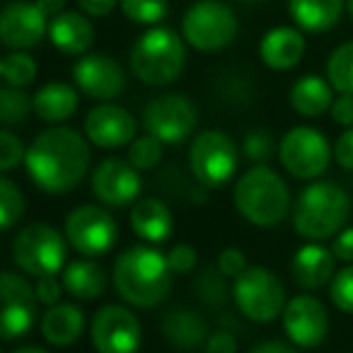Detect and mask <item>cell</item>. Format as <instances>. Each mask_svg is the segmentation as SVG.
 <instances>
[{
	"instance_id": "obj_11",
	"label": "cell",
	"mask_w": 353,
	"mask_h": 353,
	"mask_svg": "<svg viewBox=\"0 0 353 353\" xmlns=\"http://www.w3.org/2000/svg\"><path fill=\"white\" fill-rule=\"evenodd\" d=\"M329 143L324 133L312 126H295L281 138L279 160L295 179H317L329 167Z\"/></svg>"
},
{
	"instance_id": "obj_47",
	"label": "cell",
	"mask_w": 353,
	"mask_h": 353,
	"mask_svg": "<svg viewBox=\"0 0 353 353\" xmlns=\"http://www.w3.org/2000/svg\"><path fill=\"white\" fill-rule=\"evenodd\" d=\"M78 8L90 17H107L117 8V0H78Z\"/></svg>"
},
{
	"instance_id": "obj_42",
	"label": "cell",
	"mask_w": 353,
	"mask_h": 353,
	"mask_svg": "<svg viewBox=\"0 0 353 353\" xmlns=\"http://www.w3.org/2000/svg\"><path fill=\"white\" fill-rule=\"evenodd\" d=\"M37 288V298H39L41 305H46V307H51V305L61 303V295H63V281L56 279V274L51 276H41V279H37L34 283Z\"/></svg>"
},
{
	"instance_id": "obj_38",
	"label": "cell",
	"mask_w": 353,
	"mask_h": 353,
	"mask_svg": "<svg viewBox=\"0 0 353 353\" xmlns=\"http://www.w3.org/2000/svg\"><path fill=\"white\" fill-rule=\"evenodd\" d=\"M27 152L22 148V141L10 131V128H3L0 133V170L12 172L15 167H20V162H25Z\"/></svg>"
},
{
	"instance_id": "obj_15",
	"label": "cell",
	"mask_w": 353,
	"mask_h": 353,
	"mask_svg": "<svg viewBox=\"0 0 353 353\" xmlns=\"http://www.w3.org/2000/svg\"><path fill=\"white\" fill-rule=\"evenodd\" d=\"M143 189L141 170L123 157H107L92 172V194L112 208H126L138 199Z\"/></svg>"
},
{
	"instance_id": "obj_39",
	"label": "cell",
	"mask_w": 353,
	"mask_h": 353,
	"mask_svg": "<svg viewBox=\"0 0 353 353\" xmlns=\"http://www.w3.org/2000/svg\"><path fill=\"white\" fill-rule=\"evenodd\" d=\"M196 293H199V298L208 305L223 303V300H225V283H223L221 271H203L196 283Z\"/></svg>"
},
{
	"instance_id": "obj_46",
	"label": "cell",
	"mask_w": 353,
	"mask_h": 353,
	"mask_svg": "<svg viewBox=\"0 0 353 353\" xmlns=\"http://www.w3.org/2000/svg\"><path fill=\"white\" fill-rule=\"evenodd\" d=\"M203 348H206V353H237V341L232 334L216 332L208 336V341Z\"/></svg>"
},
{
	"instance_id": "obj_31",
	"label": "cell",
	"mask_w": 353,
	"mask_h": 353,
	"mask_svg": "<svg viewBox=\"0 0 353 353\" xmlns=\"http://www.w3.org/2000/svg\"><path fill=\"white\" fill-rule=\"evenodd\" d=\"M0 75L10 88H27L37 78V61L25 51H10L0 61Z\"/></svg>"
},
{
	"instance_id": "obj_3",
	"label": "cell",
	"mask_w": 353,
	"mask_h": 353,
	"mask_svg": "<svg viewBox=\"0 0 353 353\" xmlns=\"http://www.w3.org/2000/svg\"><path fill=\"white\" fill-rule=\"evenodd\" d=\"M232 199L240 216L256 228L281 225L290 211L288 184L269 165H252L237 179Z\"/></svg>"
},
{
	"instance_id": "obj_1",
	"label": "cell",
	"mask_w": 353,
	"mask_h": 353,
	"mask_svg": "<svg viewBox=\"0 0 353 353\" xmlns=\"http://www.w3.org/2000/svg\"><path fill=\"white\" fill-rule=\"evenodd\" d=\"M88 143L68 126L41 131L27 148L25 167L30 179L46 194L73 192L90 170Z\"/></svg>"
},
{
	"instance_id": "obj_34",
	"label": "cell",
	"mask_w": 353,
	"mask_h": 353,
	"mask_svg": "<svg viewBox=\"0 0 353 353\" xmlns=\"http://www.w3.org/2000/svg\"><path fill=\"white\" fill-rule=\"evenodd\" d=\"M123 15L136 25H152L167 17V0H119Z\"/></svg>"
},
{
	"instance_id": "obj_5",
	"label": "cell",
	"mask_w": 353,
	"mask_h": 353,
	"mask_svg": "<svg viewBox=\"0 0 353 353\" xmlns=\"http://www.w3.org/2000/svg\"><path fill=\"white\" fill-rule=\"evenodd\" d=\"M187 63V49L179 34L167 27H150L131 46L128 65L131 73L150 88H165L174 83Z\"/></svg>"
},
{
	"instance_id": "obj_19",
	"label": "cell",
	"mask_w": 353,
	"mask_h": 353,
	"mask_svg": "<svg viewBox=\"0 0 353 353\" xmlns=\"http://www.w3.org/2000/svg\"><path fill=\"white\" fill-rule=\"evenodd\" d=\"M73 80L92 99H114L126 88L123 68L107 54H88L73 65Z\"/></svg>"
},
{
	"instance_id": "obj_40",
	"label": "cell",
	"mask_w": 353,
	"mask_h": 353,
	"mask_svg": "<svg viewBox=\"0 0 353 353\" xmlns=\"http://www.w3.org/2000/svg\"><path fill=\"white\" fill-rule=\"evenodd\" d=\"M247 269H250V266H247L245 252L237 250V247H225V250L218 254V271H221L225 279H240Z\"/></svg>"
},
{
	"instance_id": "obj_23",
	"label": "cell",
	"mask_w": 353,
	"mask_h": 353,
	"mask_svg": "<svg viewBox=\"0 0 353 353\" xmlns=\"http://www.w3.org/2000/svg\"><path fill=\"white\" fill-rule=\"evenodd\" d=\"M41 336L51 346H73L85 329V312L75 303H56L41 314Z\"/></svg>"
},
{
	"instance_id": "obj_44",
	"label": "cell",
	"mask_w": 353,
	"mask_h": 353,
	"mask_svg": "<svg viewBox=\"0 0 353 353\" xmlns=\"http://www.w3.org/2000/svg\"><path fill=\"white\" fill-rule=\"evenodd\" d=\"M332 119L343 128L353 126V94H339L332 104Z\"/></svg>"
},
{
	"instance_id": "obj_6",
	"label": "cell",
	"mask_w": 353,
	"mask_h": 353,
	"mask_svg": "<svg viewBox=\"0 0 353 353\" xmlns=\"http://www.w3.org/2000/svg\"><path fill=\"white\" fill-rule=\"evenodd\" d=\"M10 254L17 269L32 279L59 274L65 266V237L46 223H30L15 235Z\"/></svg>"
},
{
	"instance_id": "obj_48",
	"label": "cell",
	"mask_w": 353,
	"mask_h": 353,
	"mask_svg": "<svg viewBox=\"0 0 353 353\" xmlns=\"http://www.w3.org/2000/svg\"><path fill=\"white\" fill-rule=\"evenodd\" d=\"M250 353H298V348H295V343L285 341H261Z\"/></svg>"
},
{
	"instance_id": "obj_17",
	"label": "cell",
	"mask_w": 353,
	"mask_h": 353,
	"mask_svg": "<svg viewBox=\"0 0 353 353\" xmlns=\"http://www.w3.org/2000/svg\"><path fill=\"white\" fill-rule=\"evenodd\" d=\"M283 332L290 343L300 348H312L327 339L329 314L327 307L312 295H295L283 310Z\"/></svg>"
},
{
	"instance_id": "obj_35",
	"label": "cell",
	"mask_w": 353,
	"mask_h": 353,
	"mask_svg": "<svg viewBox=\"0 0 353 353\" xmlns=\"http://www.w3.org/2000/svg\"><path fill=\"white\" fill-rule=\"evenodd\" d=\"M162 145H165V143H160L155 136H150V133L138 136L136 141L128 145V160L141 172L155 170L162 160Z\"/></svg>"
},
{
	"instance_id": "obj_18",
	"label": "cell",
	"mask_w": 353,
	"mask_h": 353,
	"mask_svg": "<svg viewBox=\"0 0 353 353\" xmlns=\"http://www.w3.org/2000/svg\"><path fill=\"white\" fill-rule=\"evenodd\" d=\"M136 119L119 104H97L85 117V138L92 145L114 150L136 141Z\"/></svg>"
},
{
	"instance_id": "obj_33",
	"label": "cell",
	"mask_w": 353,
	"mask_h": 353,
	"mask_svg": "<svg viewBox=\"0 0 353 353\" xmlns=\"http://www.w3.org/2000/svg\"><path fill=\"white\" fill-rule=\"evenodd\" d=\"M25 213V196L10 176L0 179V228L10 230Z\"/></svg>"
},
{
	"instance_id": "obj_43",
	"label": "cell",
	"mask_w": 353,
	"mask_h": 353,
	"mask_svg": "<svg viewBox=\"0 0 353 353\" xmlns=\"http://www.w3.org/2000/svg\"><path fill=\"white\" fill-rule=\"evenodd\" d=\"M334 157H336V162L343 170H353V126L346 128V131L336 138Z\"/></svg>"
},
{
	"instance_id": "obj_12",
	"label": "cell",
	"mask_w": 353,
	"mask_h": 353,
	"mask_svg": "<svg viewBox=\"0 0 353 353\" xmlns=\"http://www.w3.org/2000/svg\"><path fill=\"white\" fill-rule=\"evenodd\" d=\"M65 240L78 254L102 256L117 245L119 225L107 208L85 203L73 208L65 218Z\"/></svg>"
},
{
	"instance_id": "obj_27",
	"label": "cell",
	"mask_w": 353,
	"mask_h": 353,
	"mask_svg": "<svg viewBox=\"0 0 353 353\" xmlns=\"http://www.w3.org/2000/svg\"><path fill=\"white\" fill-rule=\"evenodd\" d=\"M63 288L70 298L75 300H94L104 293L107 288V274L104 269L97 264V261H90V259H75L70 264H65L63 269Z\"/></svg>"
},
{
	"instance_id": "obj_2",
	"label": "cell",
	"mask_w": 353,
	"mask_h": 353,
	"mask_svg": "<svg viewBox=\"0 0 353 353\" xmlns=\"http://www.w3.org/2000/svg\"><path fill=\"white\" fill-rule=\"evenodd\" d=\"M172 266L155 247L138 245L121 252L114 261V288L128 305L150 310L172 290Z\"/></svg>"
},
{
	"instance_id": "obj_29",
	"label": "cell",
	"mask_w": 353,
	"mask_h": 353,
	"mask_svg": "<svg viewBox=\"0 0 353 353\" xmlns=\"http://www.w3.org/2000/svg\"><path fill=\"white\" fill-rule=\"evenodd\" d=\"M78 109V90L68 83H46L34 94V114L46 123H61Z\"/></svg>"
},
{
	"instance_id": "obj_20",
	"label": "cell",
	"mask_w": 353,
	"mask_h": 353,
	"mask_svg": "<svg viewBox=\"0 0 353 353\" xmlns=\"http://www.w3.org/2000/svg\"><path fill=\"white\" fill-rule=\"evenodd\" d=\"M49 41L54 44V49H59L65 56L88 54L94 41V27L90 22V15L75 10H63L61 15L51 17Z\"/></svg>"
},
{
	"instance_id": "obj_10",
	"label": "cell",
	"mask_w": 353,
	"mask_h": 353,
	"mask_svg": "<svg viewBox=\"0 0 353 353\" xmlns=\"http://www.w3.org/2000/svg\"><path fill=\"white\" fill-rule=\"evenodd\" d=\"M199 112L187 94L170 92L150 99L143 109V126L165 145L184 143L194 133Z\"/></svg>"
},
{
	"instance_id": "obj_51",
	"label": "cell",
	"mask_w": 353,
	"mask_h": 353,
	"mask_svg": "<svg viewBox=\"0 0 353 353\" xmlns=\"http://www.w3.org/2000/svg\"><path fill=\"white\" fill-rule=\"evenodd\" d=\"M348 12H351V17H353V0H348Z\"/></svg>"
},
{
	"instance_id": "obj_52",
	"label": "cell",
	"mask_w": 353,
	"mask_h": 353,
	"mask_svg": "<svg viewBox=\"0 0 353 353\" xmlns=\"http://www.w3.org/2000/svg\"><path fill=\"white\" fill-rule=\"evenodd\" d=\"M240 3H261V0H240Z\"/></svg>"
},
{
	"instance_id": "obj_13",
	"label": "cell",
	"mask_w": 353,
	"mask_h": 353,
	"mask_svg": "<svg viewBox=\"0 0 353 353\" xmlns=\"http://www.w3.org/2000/svg\"><path fill=\"white\" fill-rule=\"evenodd\" d=\"M90 339L97 353H138L143 329L123 305H104L90 322Z\"/></svg>"
},
{
	"instance_id": "obj_24",
	"label": "cell",
	"mask_w": 353,
	"mask_h": 353,
	"mask_svg": "<svg viewBox=\"0 0 353 353\" xmlns=\"http://www.w3.org/2000/svg\"><path fill=\"white\" fill-rule=\"evenodd\" d=\"M131 230L150 245H162L174 230L172 211L157 199H141L131 208Z\"/></svg>"
},
{
	"instance_id": "obj_28",
	"label": "cell",
	"mask_w": 353,
	"mask_h": 353,
	"mask_svg": "<svg viewBox=\"0 0 353 353\" xmlns=\"http://www.w3.org/2000/svg\"><path fill=\"white\" fill-rule=\"evenodd\" d=\"M288 12L300 30L319 34L339 22L343 0H288Z\"/></svg>"
},
{
	"instance_id": "obj_7",
	"label": "cell",
	"mask_w": 353,
	"mask_h": 353,
	"mask_svg": "<svg viewBox=\"0 0 353 353\" xmlns=\"http://www.w3.org/2000/svg\"><path fill=\"white\" fill-rule=\"evenodd\" d=\"M232 300L247 319L269 324L285 310V288L274 271L264 266H250L232 285Z\"/></svg>"
},
{
	"instance_id": "obj_49",
	"label": "cell",
	"mask_w": 353,
	"mask_h": 353,
	"mask_svg": "<svg viewBox=\"0 0 353 353\" xmlns=\"http://www.w3.org/2000/svg\"><path fill=\"white\" fill-rule=\"evenodd\" d=\"M37 6L41 8V10L46 12L49 17H56L63 12V6H65V0H34Z\"/></svg>"
},
{
	"instance_id": "obj_14",
	"label": "cell",
	"mask_w": 353,
	"mask_h": 353,
	"mask_svg": "<svg viewBox=\"0 0 353 353\" xmlns=\"http://www.w3.org/2000/svg\"><path fill=\"white\" fill-rule=\"evenodd\" d=\"M3 295V339L15 341L32 329L37 317V288L15 271H3L0 279Z\"/></svg>"
},
{
	"instance_id": "obj_21",
	"label": "cell",
	"mask_w": 353,
	"mask_h": 353,
	"mask_svg": "<svg viewBox=\"0 0 353 353\" xmlns=\"http://www.w3.org/2000/svg\"><path fill=\"white\" fill-rule=\"evenodd\" d=\"M334 252H329L327 247L317 245V242H307L293 254L290 261V274H293L295 283L300 288L317 290L332 283L334 279Z\"/></svg>"
},
{
	"instance_id": "obj_16",
	"label": "cell",
	"mask_w": 353,
	"mask_h": 353,
	"mask_svg": "<svg viewBox=\"0 0 353 353\" xmlns=\"http://www.w3.org/2000/svg\"><path fill=\"white\" fill-rule=\"evenodd\" d=\"M46 12L30 0H15L0 12V41L12 51H27L49 34Z\"/></svg>"
},
{
	"instance_id": "obj_37",
	"label": "cell",
	"mask_w": 353,
	"mask_h": 353,
	"mask_svg": "<svg viewBox=\"0 0 353 353\" xmlns=\"http://www.w3.org/2000/svg\"><path fill=\"white\" fill-rule=\"evenodd\" d=\"M242 152L247 155V160L256 162V165H264V162L271 160L274 155V136L269 131H250L242 141Z\"/></svg>"
},
{
	"instance_id": "obj_45",
	"label": "cell",
	"mask_w": 353,
	"mask_h": 353,
	"mask_svg": "<svg viewBox=\"0 0 353 353\" xmlns=\"http://www.w3.org/2000/svg\"><path fill=\"white\" fill-rule=\"evenodd\" d=\"M332 252L339 261L343 264H353V228H343L341 232L336 235L332 245Z\"/></svg>"
},
{
	"instance_id": "obj_26",
	"label": "cell",
	"mask_w": 353,
	"mask_h": 353,
	"mask_svg": "<svg viewBox=\"0 0 353 353\" xmlns=\"http://www.w3.org/2000/svg\"><path fill=\"white\" fill-rule=\"evenodd\" d=\"M290 107L300 114V117H322L324 112H329L334 104V88L329 80L319 78V75H303L300 80H295V85L290 88Z\"/></svg>"
},
{
	"instance_id": "obj_36",
	"label": "cell",
	"mask_w": 353,
	"mask_h": 353,
	"mask_svg": "<svg viewBox=\"0 0 353 353\" xmlns=\"http://www.w3.org/2000/svg\"><path fill=\"white\" fill-rule=\"evenodd\" d=\"M329 298L334 307L353 314V264H346L339 274H334L329 283Z\"/></svg>"
},
{
	"instance_id": "obj_30",
	"label": "cell",
	"mask_w": 353,
	"mask_h": 353,
	"mask_svg": "<svg viewBox=\"0 0 353 353\" xmlns=\"http://www.w3.org/2000/svg\"><path fill=\"white\" fill-rule=\"evenodd\" d=\"M327 80L339 94H353V41H346L327 61Z\"/></svg>"
},
{
	"instance_id": "obj_32",
	"label": "cell",
	"mask_w": 353,
	"mask_h": 353,
	"mask_svg": "<svg viewBox=\"0 0 353 353\" xmlns=\"http://www.w3.org/2000/svg\"><path fill=\"white\" fill-rule=\"evenodd\" d=\"M30 112H34V97L25 94L20 88H10V85L0 90V119H3L6 128L25 121Z\"/></svg>"
},
{
	"instance_id": "obj_9",
	"label": "cell",
	"mask_w": 353,
	"mask_h": 353,
	"mask_svg": "<svg viewBox=\"0 0 353 353\" xmlns=\"http://www.w3.org/2000/svg\"><path fill=\"white\" fill-rule=\"evenodd\" d=\"M189 167L203 187H225L237 172V148L223 131H201L189 148Z\"/></svg>"
},
{
	"instance_id": "obj_22",
	"label": "cell",
	"mask_w": 353,
	"mask_h": 353,
	"mask_svg": "<svg viewBox=\"0 0 353 353\" xmlns=\"http://www.w3.org/2000/svg\"><path fill=\"white\" fill-rule=\"evenodd\" d=\"M261 63L271 70H290L305 56V37L295 27H276L264 34L259 44Z\"/></svg>"
},
{
	"instance_id": "obj_50",
	"label": "cell",
	"mask_w": 353,
	"mask_h": 353,
	"mask_svg": "<svg viewBox=\"0 0 353 353\" xmlns=\"http://www.w3.org/2000/svg\"><path fill=\"white\" fill-rule=\"evenodd\" d=\"M12 353H49L46 348H39V346H22V348H15Z\"/></svg>"
},
{
	"instance_id": "obj_4",
	"label": "cell",
	"mask_w": 353,
	"mask_h": 353,
	"mask_svg": "<svg viewBox=\"0 0 353 353\" xmlns=\"http://www.w3.org/2000/svg\"><path fill=\"white\" fill-rule=\"evenodd\" d=\"M351 216L348 194L334 182H312L293 206V228L305 240H329L339 235Z\"/></svg>"
},
{
	"instance_id": "obj_8",
	"label": "cell",
	"mask_w": 353,
	"mask_h": 353,
	"mask_svg": "<svg viewBox=\"0 0 353 353\" xmlns=\"http://www.w3.org/2000/svg\"><path fill=\"white\" fill-rule=\"evenodd\" d=\"M182 34L189 46L201 54H213L230 46L237 37V17L225 3L199 0L184 12Z\"/></svg>"
},
{
	"instance_id": "obj_41",
	"label": "cell",
	"mask_w": 353,
	"mask_h": 353,
	"mask_svg": "<svg viewBox=\"0 0 353 353\" xmlns=\"http://www.w3.org/2000/svg\"><path fill=\"white\" fill-rule=\"evenodd\" d=\"M196 259L199 254L192 245H174L170 250V254H167V261H170L174 274H189L196 266Z\"/></svg>"
},
{
	"instance_id": "obj_25",
	"label": "cell",
	"mask_w": 353,
	"mask_h": 353,
	"mask_svg": "<svg viewBox=\"0 0 353 353\" xmlns=\"http://www.w3.org/2000/svg\"><path fill=\"white\" fill-rule=\"evenodd\" d=\"M162 336L167 343L182 348V351H192V348L206 346L208 341V327L196 312L192 310H172L165 319H162Z\"/></svg>"
}]
</instances>
